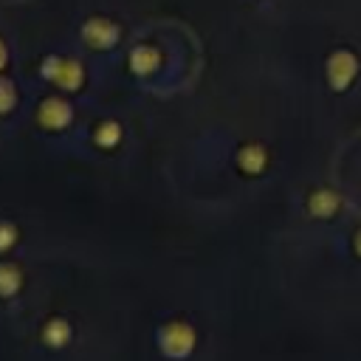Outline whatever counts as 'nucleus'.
Masks as SVG:
<instances>
[{
  "label": "nucleus",
  "mask_w": 361,
  "mask_h": 361,
  "mask_svg": "<svg viewBox=\"0 0 361 361\" xmlns=\"http://www.w3.org/2000/svg\"><path fill=\"white\" fill-rule=\"evenodd\" d=\"M17 240H20L17 226H14V223H8V220H0V254L11 251V248L17 245Z\"/></svg>",
  "instance_id": "12"
},
{
  "label": "nucleus",
  "mask_w": 361,
  "mask_h": 361,
  "mask_svg": "<svg viewBox=\"0 0 361 361\" xmlns=\"http://www.w3.org/2000/svg\"><path fill=\"white\" fill-rule=\"evenodd\" d=\"M14 104H17L14 85H11L8 79H3V76H0V116H3V113H8Z\"/></svg>",
  "instance_id": "13"
},
{
  "label": "nucleus",
  "mask_w": 361,
  "mask_h": 361,
  "mask_svg": "<svg viewBox=\"0 0 361 361\" xmlns=\"http://www.w3.org/2000/svg\"><path fill=\"white\" fill-rule=\"evenodd\" d=\"M195 344H197V333L183 319H172V322L161 324V330H158V350L172 361L189 358L195 353Z\"/></svg>",
  "instance_id": "1"
},
{
  "label": "nucleus",
  "mask_w": 361,
  "mask_h": 361,
  "mask_svg": "<svg viewBox=\"0 0 361 361\" xmlns=\"http://www.w3.org/2000/svg\"><path fill=\"white\" fill-rule=\"evenodd\" d=\"M93 141H96L99 147H104V149H113V147L121 141V124L113 121V118L102 121V124L96 127V133H93Z\"/></svg>",
  "instance_id": "11"
},
{
  "label": "nucleus",
  "mask_w": 361,
  "mask_h": 361,
  "mask_svg": "<svg viewBox=\"0 0 361 361\" xmlns=\"http://www.w3.org/2000/svg\"><path fill=\"white\" fill-rule=\"evenodd\" d=\"M82 37H85L93 48H110V45L118 39V28H116V23H110V20L93 17V20L85 23Z\"/></svg>",
  "instance_id": "5"
},
{
  "label": "nucleus",
  "mask_w": 361,
  "mask_h": 361,
  "mask_svg": "<svg viewBox=\"0 0 361 361\" xmlns=\"http://www.w3.org/2000/svg\"><path fill=\"white\" fill-rule=\"evenodd\" d=\"M353 245H355V251H358V257H361V231L355 234V243H353Z\"/></svg>",
  "instance_id": "15"
},
{
  "label": "nucleus",
  "mask_w": 361,
  "mask_h": 361,
  "mask_svg": "<svg viewBox=\"0 0 361 361\" xmlns=\"http://www.w3.org/2000/svg\"><path fill=\"white\" fill-rule=\"evenodd\" d=\"M42 76H48L62 90H79L85 82L82 65L76 59H68V56H48L42 62Z\"/></svg>",
  "instance_id": "2"
},
{
  "label": "nucleus",
  "mask_w": 361,
  "mask_h": 361,
  "mask_svg": "<svg viewBox=\"0 0 361 361\" xmlns=\"http://www.w3.org/2000/svg\"><path fill=\"white\" fill-rule=\"evenodd\" d=\"M158 65H161V54H158L155 48H149V45H141V48H135V51L130 54V68H133L135 73H141V76L152 73Z\"/></svg>",
  "instance_id": "9"
},
{
  "label": "nucleus",
  "mask_w": 361,
  "mask_h": 361,
  "mask_svg": "<svg viewBox=\"0 0 361 361\" xmlns=\"http://www.w3.org/2000/svg\"><path fill=\"white\" fill-rule=\"evenodd\" d=\"M237 164H240V169H243V172L257 175V172H262V169H265L268 155H265V149H262L259 144H248V147H243V149L237 152Z\"/></svg>",
  "instance_id": "7"
},
{
  "label": "nucleus",
  "mask_w": 361,
  "mask_h": 361,
  "mask_svg": "<svg viewBox=\"0 0 361 361\" xmlns=\"http://www.w3.org/2000/svg\"><path fill=\"white\" fill-rule=\"evenodd\" d=\"M42 344L45 347H51V350H62V347H68V341H71V336H73V327L68 324V319H59V316H54V319H48L45 324H42Z\"/></svg>",
  "instance_id": "6"
},
{
  "label": "nucleus",
  "mask_w": 361,
  "mask_h": 361,
  "mask_svg": "<svg viewBox=\"0 0 361 361\" xmlns=\"http://www.w3.org/2000/svg\"><path fill=\"white\" fill-rule=\"evenodd\" d=\"M6 62H8V51H6V45H3V39H0V71L6 68Z\"/></svg>",
  "instance_id": "14"
},
{
  "label": "nucleus",
  "mask_w": 361,
  "mask_h": 361,
  "mask_svg": "<svg viewBox=\"0 0 361 361\" xmlns=\"http://www.w3.org/2000/svg\"><path fill=\"white\" fill-rule=\"evenodd\" d=\"M23 288V271L14 262H0V299L17 296Z\"/></svg>",
  "instance_id": "8"
},
{
  "label": "nucleus",
  "mask_w": 361,
  "mask_h": 361,
  "mask_svg": "<svg viewBox=\"0 0 361 361\" xmlns=\"http://www.w3.org/2000/svg\"><path fill=\"white\" fill-rule=\"evenodd\" d=\"M71 118H73V107L59 96H48L37 110V121L45 130H65Z\"/></svg>",
  "instance_id": "3"
},
{
  "label": "nucleus",
  "mask_w": 361,
  "mask_h": 361,
  "mask_svg": "<svg viewBox=\"0 0 361 361\" xmlns=\"http://www.w3.org/2000/svg\"><path fill=\"white\" fill-rule=\"evenodd\" d=\"M307 209H310V214H316V217H330V214L338 209V197H336V192H330V189H319V192L310 195Z\"/></svg>",
  "instance_id": "10"
},
{
  "label": "nucleus",
  "mask_w": 361,
  "mask_h": 361,
  "mask_svg": "<svg viewBox=\"0 0 361 361\" xmlns=\"http://www.w3.org/2000/svg\"><path fill=\"white\" fill-rule=\"evenodd\" d=\"M355 71H358V62H355V56L347 54V51H336V54L330 56V62H327V79H330V85H333L336 90L347 87V85L353 82Z\"/></svg>",
  "instance_id": "4"
}]
</instances>
